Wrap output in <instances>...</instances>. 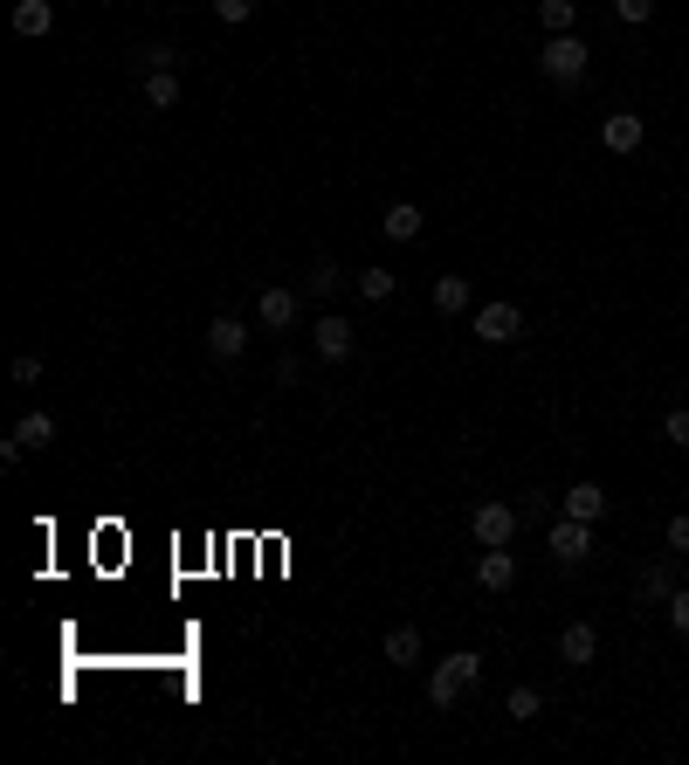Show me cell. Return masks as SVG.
<instances>
[{"instance_id": "1", "label": "cell", "mask_w": 689, "mask_h": 765, "mask_svg": "<svg viewBox=\"0 0 689 765\" xmlns=\"http://www.w3.org/2000/svg\"><path fill=\"white\" fill-rule=\"evenodd\" d=\"M476 676H482V655H476V648H455V655H442V662H435V676H427V703H435V710H455Z\"/></svg>"}, {"instance_id": "2", "label": "cell", "mask_w": 689, "mask_h": 765, "mask_svg": "<svg viewBox=\"0 0 689 765\" xmlns=\"http://www.w3.org/2000/svg\"><path fill=\"white\" fill-rule=\"evenodd\" d=\"M538 69L552 76L558 90H573L586 69H593V48H586L579 35H545V48H538Z\"/></svg>"}, {"instance_id": "3", "label": "cell", "mask_w": 689, "mask_h": 765, "mask_svg": "<svg viewBox=\"0 0 689 765\" xmlns=\"http://www.w3.org/2000/svg\"><path fill=\"white\" fill-rule=\"evenodd\" d=\"M469 531H476V545H510L518 539V510H510L503 497H482L469 510Z\"/></svg>"}, {"instance_id": "4", "label": "cell", "mask_w": 689, "mask_h": 765, "mask_svg": "<svg viewBox=\"0 0 689 765\" xmlns=\"http://www.w3.org/2000/svg\"><path fill=\"white\" fill-rule=\"evenodd\" d=\"M545 545H552V558H558V566H586V558H593V524H579V518H558Z\"/></svg>"}, {"instance_id": "5", "label": "cell", "mask_w": 689, "mask_h": 765, "mask_svg": "<svg viewBox=\"0 0 689 765\" xmlns=\"http://www.w3.org/2000/svg\"><path fill=\"white\" fill-rule=\"evenodd\" d=\"M518 331H524V311H518V303H482V311H476V339H482V345H510Z\"/></svg>"}, {"instance_id": "6", "label": "cell", "mask_w": 689, "mask_h": 765, "mask_svg": "<svg viewBox=\"0 0 689 765\" xmlns=\"http://www.w3.org/2000/svg\"><path fill=\"white\" fill-rule=\"evenodd\" d=\"M476 586H482V594H510V586H518V558H510V545H482Z\"/></svg>"}, {"instance_id": "7", "label": "cell", "mask_w": 689, "mask_h": 765, "mask_svg": "<svg viewBox=\"0 0 689 765\" xmlns=\"http://www.w3.org/2000/svg\"><path fill=\"white\" fill-rule=\"evenodd\" d=\"M48 442H56V421L48 414H21L14 442H0V463H14V455H29V448H48Z\"/></svg>"}, {"instance_id": "8", "label": "cell", "mask_w": 689, "mask_h": 765, "mask_svg": "<svg viewBox=\"0 0 689 765\" xmlns=\"http://www.w3.org/2000/svg\"><path fill=\"white\" fill-rule=\"evenodd\" d=\"M208 352H214L221 366H235L242 352H248V324L242 318H208Z\"/></svg>"}, {"instance_id": "9", "label": "cell", "mask_w": 689, "mask_h": 765, "mask_svg": "<svg viewBox=\"0 0 689 765\" xmlns=\"http://www.w3.org/2000/svg\"><path fill=\"white\" fill-rule=\"evenodd\" d=\"M642 138H648L642 111H614V118L600 124V145H607V152H642Z\"/></svg>"}, {"instance_id": "10", "label": "cell", "mask_w": 689, "mask_h": 765, "mask_svg": "<svg viewBox=\"0 0 689 765\" xmlns=\"http://www.w3.org/2000/svg\"><path fill=\"white\" fill-rule=\"evenodd\" d=\"M593 655H600V628H593V621H573L566 634H558V662H573V669H586Z\"/></svg>"}, {"instance_id": "11", "label": "cell", "mask_w": 689, "mask_h": 765, "mask_svg": "<svg viewBox=\"0 0 689 765\" xmlns=\"http://www.w3.org/2000/svg\"><path fill=\"white\" fill-rule=\"evenodd\" d=\"M318 359H324V366L352 359V324H345V318H331V311L318 318Z\"/></svg>"}, {"instance_id": "12", "label": "cell", "mask_w": 689, "mask_h": 765, "mask_svg": "<svg viewBox=\"0 0 689 765\" xmlns=\"http://www.w3.org/2000/svg\"><path fill=\"white\" fill-rule=\"evenodd\" d=\"M255 311H263V331H290L297 311H303V297H297V290H263V303H255Z\"/></svg>"}, {"instance_id": "13", "label": "cell", "mask_w": 689, "mask_h": 765, "mask_svg": "<svg viewBox=\"0 0 689 765\" xmlns=\"http://www.w3.org/2000/svg\"><path fill=\"white\" fill-rule=\"evenodd\" d=\"M566 518L600 524L607 518V490H600V483H573V490H566Z\"/></svg>"}, {"instance_id": "14", "label": "cell", "mask_w": 689, "mask_h": 765, "mask_svg": "<svg viewBox=\"0 0 689 765\" xmlns=\"http://www.w3.org/2000/svg\"><path fill=\"white\" fill-rule=\"evenodd\" d=\"M48 29H56V8H48V0H14V35L42 42Z\"/></svg>"}, {"instance_id": "15", "label": "cell", "mask_w": 689, "mask_h": 765, "mask_svg": "<svg viewBox=\"0 0 689 765\" xmlns=\"http://www.w3.org/2000/svg\"><path fill=\"white\" fill-rule=\"evenodd\" d=\"M421 221H427V214L414 208V200H393V208L379 214V228H387V242H414V235H421Z\"/></svg>"}, {"instance_id": "16", "label": "cell", "mask_w": 689, "mask_h": 765, "mask_svg": "<svg viewBox=\"0 0 689 765\" xmlns=\"http://www.w3.org/2000/svg\"><path fill=\"white\" fill-rule=\"evenodd\" d=\"M634 594H642V607H669V594H676V573H669V566H642Z\"/></svg>"}, {"instance_id": "17", "label": "cell", "mask_w": 689, "mask_h": 765, "mask_svg": "<svg viewBox=\"0 0 689 765\" xmlns=\"http://www.w3.org/2000/svg\"><path fill=\"white\" fill-rule=\"evenodd\" d=\"M435 311L442 318H463L469 311V276H435Z\"/></svg>"}, {"instance_id": "18", "label": "cell", "mask_w": 689, "mask_h": 765, "mask_svg": "<svg viewBox=\"0 0 689 765\" xmlns=\"http://www.w3.org/2000/svg\"><path fill=\"white\" fill-rule=\"evenodd\" d=\"M138 84H145V104L152 111H173V104H180V76H173V69H152V76H138Z\"/></svg>"}, {"instance_id": "19", "label": "cell", "mask_w": 689, "mask_h": 765, "mask_svg": "<svg viewBox=\"0 0 689 765\" xmlns=\"http://www.w3.org/2000/svg\"><path fill=\"white\" fill-rule=\"evenodd\" d=\"M573 21H579L573 0H538V29L545 35H573Z\"/></svg>"}, {"instance_id": "20", "label": "cell", "mask_w": 689, "mask_h": 765, "mask_svg": "<svg viewBox=\"0 0 689 765\" xmlns=\"http://www.w3.org/2000/svg\"><path fill=\"white\" fill-rule=\"evenodd\" d=\"M387 662H393V669H414V662H421V634L414 628H393L387 634Z\"/></svg>"}, {"instance_id": "21", "label": "cell", "mask_w": 689, "mask_h": 765, "mask_svg": "<svg viewBox=\"0 0 689 765\" xmlns=\"http://www.w3.org/2000/svg\"><path fill=\"white\" fill-rule=\"evenodd\" d=\"M338 284H345V276H338V263H331V255H318V263H311V276H303V290H311V297H331Z\"/></svg>"}, {"instance_id": "22", "label": "cell", "mask_w": 689, "mask_h": 765, "mask_svg": "<svg viewBox=\"0 0 689 765\" xmlns=\"http://www.w3.org/2000/svg\"><path fill=\"white\" fill-rule=\"evenodd\" d=\"M173 63H180V48H173V42H145V48H138V76H152V69H173Z\"/></svg>"}, {"instance_id": "23", "label": "cell", "mask_w": 689, "mask_h": 765, "mask_svg": "<svg viewBox=\"0 0 689 765\" xmlns=\"http://www.w3.org/2000/svg\"><path fill=\"white\" fill-rule=\"evenodd\" d=\"M538 710H545V697L531 690V683H518V690H510V718H518V724H531Z\"/></svg>"}, {"instance_id": "24", "label": "cell", "mask_w": 689, "mask_h": 765, "mask_svg": "<svg viewBox=\"0 0 689 765\" xmlns=\"http://www.w3.org/2000/svg\"><path fill=\"white\" fill-rule=\"evenodd\" d=\"M359 297H366V303H387V297H393V269H366V276H359Z\"/></svg>"}, {"instance_id": "25", "label": "cell", "mask_w": 689, "mask_h": 765, "mask_svg": "<svg viewBox=\"0 0 689 765\" xmlns=\"http://www.w3.org/2000/svg\"><path fill=\"white\" fill-rule=\"evenodd\" d=\"M662 435H669L676 448H689V407H669V421H662Z\"/></svg>"}, {"instance_id": "26", "label": "cell", "mask_w": 689, "mask_h": 765, "mask_svg": "<svg viewBox=\"0 0 689 765\" xmlns=\"http://www.w3.org/2000/svg\"><path fill=\"white\" fill-rule=\"evenodd\" d=\"M614 14L627 21V29H642V21L655 14V0H614Z\"/></svg>"}, {"instance_id": "27", "label": "cell", "mask_w": 689, "mask_h": 765, "mask_svg": "<svg viewBox=\"0 0 689 765\" xmlns=\"http://www.w3.org/2000/svg\"><path fill=\"white\" fill-rule=\"evenodd\" d=\"M214 14L227 21V29H242V21L255 14V0H214Z\"/></svg>"}, {"instance_id": "28", "label": "cell", "mask_w": 689, "mask_h": 765, "mask_svg": "<svg viewBox=\"0 0 689 765\" xmlns=\"http://www.w3.org/2000/svg\"><path fill=\"white\" fill-rule=\"evenodd\" d=\"M669 628L689 634V586H676V594H669Z\"/></svg>"}, {"instance_id": "29", "label": "cell", "mask_w": 689, "mask_h": 765, "mask_svg": "<svg viewBox=\"0 0 689 765\" xmlns=\"http://www.w3.org/2000/svg\"><path fill=\"white\" fill-rule=\"evenodd\" d=\"M35 379H42V359H35V352H21V359H14V387H35Z\"/></svg>"}, {"instance_id": "30", "label": "cell", "mask_w": 689, "mask_h": 765, "mask_svg": "<svg viewBox=\"0 0 689 765\" xmlns=\"http://www.w3.org/2000/svg\"><path fill=\"white\" fill-rule=\"evenodd\" d=\"M669 552L689 558V510H682V518H669Z\"/></svg>"}]
</instances>
